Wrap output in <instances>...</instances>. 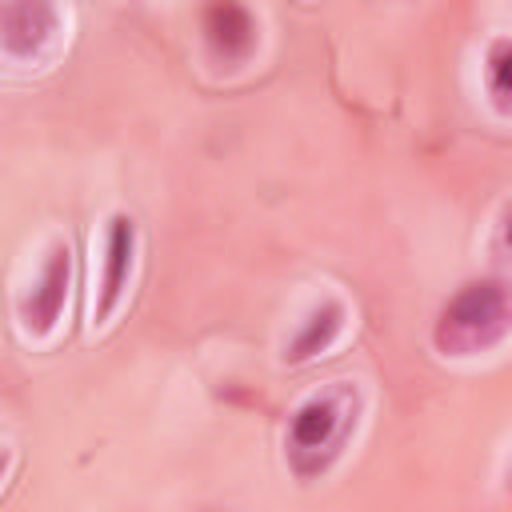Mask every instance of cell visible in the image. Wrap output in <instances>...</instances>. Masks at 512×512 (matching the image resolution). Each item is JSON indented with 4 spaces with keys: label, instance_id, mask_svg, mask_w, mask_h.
Masks as SVG:
<instances>
[{
    "label": "cell",
    "instance_id": "cell-1",
    "mask_svg": "<svg viewBox=\"0 0 512 512\" xmlns=\"http://www.w3.org/2000/svg\"><path fill=\"white\" fill-rule=\"evenodd\" d=\"M352 420H356V396H352L348 384L328 388V392H312L308 400H300L292 408V416H288V456H292V468L300 476L324 472L340 456Z\"/></svg>",
    "mask_w": 512,
    "mask_h": 512
},
{
    "label": "cell",
    "instance_id": "cell-2",
    "mask_svg": "<svg viewBox=\"0 0 512 512\" xmlns=\"http://www.w3.org/2000/svg\"><path fill=\"white\" fill-rule=\"evenodd\" d=\"M508 332V292L500 280L464 284L436 320V348L444 356H472L504 340Z\"/></svg>",
    "mask_w": 512,
    "mask_h": 512
},
{
    "label": "cell",
    "instance_id": "cell-3",
    "mask_svg": "<svg viewBox=\"0 0 512 512\" xmlns=\"http://www.w3.org/2000/svg\"><path fill=\"white\" fill-rule=\"evenodd\" d=\"M68 292H72V244L60 236L48 244L32 284L20 296V328L32 340H44L56 332L64 308H68Z\"/></svg>",
    "mask_w": 512,
    "mask_h": 512
},
{
    "label": "cell",
    "instance_id": "cell-4",
    "mask_svg": "<svg viewBox=\"0 0 512 512\" xmlns=\"http://www.w3.org/2000/svg\"><path fill=\"white\" fill-rule=\"evenodd\" d=\"M64 12L56 0H0V56L36 64L60 40Z\"/></svg>",
    "mask_w": 512,
    "mask_h": 512
},
{
    "label": "cell",
    "instance_id": "cell-5",
    "mask_svg": "<svg viewBox=\"0 0 512 512\" xmlns=\"http://www.w3.org/2000/svg\"><path fill=\"white\" fill-rule=\"evenodd\" d=\"M136 268V220L128 212H112L104 224V256H100V284L92 300V324H108L128 292Z\"/></svg>",
    "mask_w": 512,
    "mask_h": 512
},
{
    "label": "cell",
    "instance_id": "cell-6",
    "mask_svg": "<svg viewBox=\"0 0 512 512\" xmlns=\"http://www.w3.org/2000/svg\"><path fill=\"white\" fill-rule=\"evenodd\" d=\"M200 32H204V48L220 68H240L252 60L260 32H256V16L248 12L244 0H208L204 16H200Z\"/></svg>",
    "mask_w": 512,
    "mask_h": 512
},
{
    "label": "cell",
    "instance_id": "cell-7",
    "mask_svg": "<svg viewBox=\"0 0 512 512\" xmlns=\"http://www.w3.org/2000/svg\"><path fill=\"white\" fill-rule=\"evenodd\" d=\"M344 320H348L344 300L328 296V300L312 304V308L304 312V320L296 324L292 340L284 344V360H288V364H308V360H316L320 352H328V348L336 344V336L344 332Z\"/></svg>",
    "mask_w": 512,
    "mask_h": 512
},
{
    "label": "cell",
    "instance_id": "cell-8",
    "mask_svg": "<svg viewBox=\"0 0 512 512\" xmlns=\"http://www.w3.org/2000/svg\"><path fill=\"white\" fill-rule=\"evenodd\" d=\"M508 64H512V48L504 36H496L484 56V80H488V96L500 112H508Z\"/></svg>",
    "mask_w": 512,
    "mask_h": 512
},
{
    "label": "cell",
    "instance_id": "cell-9",
    "mask_svg": "<svg viewBox=\"0 0 512 512\" xmlns=\"http://www.w3.org/2000/svg\"><path fill=\"white\" fill-rule=\"evenodd\" d=\"M4 468H8V456H4V452H0V476H4Z\"/></svg>",
    "mask_w": 512,
    "mask_h": 512
}]
</instances>
